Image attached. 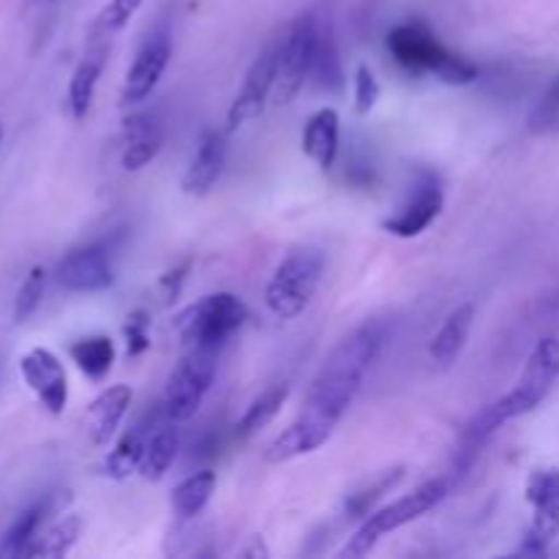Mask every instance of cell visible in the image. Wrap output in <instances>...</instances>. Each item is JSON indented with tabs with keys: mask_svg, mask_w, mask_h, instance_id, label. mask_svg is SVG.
I'll list each match as a JSON object with an SVG mask.
<instances>
[{
	"mask_svg": "<svg viewBox=\"0 0 559 559\" xmlns=\"http://www.w3.org/2000/svg\"><path fill=\"white\" fill-rule=\"evenodd\" d=\"M382 342H385V331H382L380 322H366V325L355 328L344 342L336 344V349L328 355L325 364L311 380L298 418L267 445V462H293V459L306 456V453L317 451L331 440L338 420L353 407L355 396L364 385L366 371L374 364Z\"/></svg>",
	"mask_w": 559,
	"mask_h": 559,
	"instance_id": "cell-1",
	"label": "cell"
},
{
	"mask_svg": "<svg viewBox=\"0 0 559 559\" xmlns=\"http://www.w3.org/2000/svg\"><path fill=\"white\" fill-rule=\"evenodd\" d=\"M388 49L407 74H431L445 85H469L478 80V66L451 52L426 22H404L388 33Z\"/></svg>",
	"mask_w": 559,
	"mask_h": 559,
	"instance_id": "cell-2",
	"label": "cell"
},
{
	"mask_svg": "<svg viewBox=\"0 0 559 559\" xmlns=\"http://www.w3.org/2000/svg\"><path fill=\"white\" fill-rule=\"evenodd\" d=\"M559 380V338L546 336L535 344L530 353L527 366H524L522 377H519L516 388L508 391L506 396L491 402L489 407L480 409L495 429L506 426L508 420L522 418V415L533 413L540 402L551 393V388Z\"/></svg>",
	"mask_w": 559,
	"mask_h": 559,
	"instance_id": "cell-3",
	"label": "cell"
},
{
	"mask_svg": "<svg viewBox=\"0 0 559 559\" xmlns=\"http://www.w3.org/2000/svg\"><path fill=\"white\" fill-rule=\"evenodd\" d=\"M445 497L448 478L426 480V484L418 486L413 495H404L402 500L369 513V516L364 519V524L349 535V540L342 546L338 557H366L377 544H380V538H385L388 533H396L404 524H413L415 519H420L424 513H429L431 508L440 506Z\"/></svg>",
	"mask_w": 559,
	"mask_h": 559,
	"instance_id": "cell-4",
	"label": "cell"
},
{
	"mask_svg": "<svg viewBox=\"0 0 559 559\" xmlns=\"http://www.w3.org/2000/svg\"><path fill=\"white\" fill-rule=\"evenodd\" d=\"M325 273V257L317 249H295L278 262L265 289V306L278 320L304 314Z\"/></svg>",
	"mask_w": 559,
	"mask_h": 559,
	"instance_id": "cell-5",
	"label": "cell"
},
{
	"mask_svg": "<svg viewBox=\"0 0 559 559\" xmlns=\"http://www.w3.org/2000/svg\"><path fill=\"white\" fill-rule=\"evenodd\" d=\"M246 304L233 293L205 295L178 317V336L186 347L218 349L246 322Z\"/></svg>",
	"mask_w": 559,
	"mask_h": 559,
	"instance_id": "cell-6",
	"label": "cell"
},
{
	"mask_svg": "<svg viewBox=\"0 0 559 559\" xmlns=\"http://www.w3.org/2000/svg\"><path fill=\"white\" fill-rule=\"evenodd\" d=\"M216 355L218 349L213 347H186V355L169 374L162 402L164 415L175 424L191 420L202 407L216 377Z\"/></svg>",
	"mask_w": 559,
	"mask_h": 559,
	"instance_id": "cell-7",
	"label": "cell"
},
{
	"mask_svg": "<svg viewBox=\"0 0 559 559\" xmlns=\"http://www.w3.org/2000/svg\"><path fill=\"white\" fill-rule=\"evenodd\" d=\"M320 22L311 11L300 14L298 20L289 25L287 36H284L282 49H278V80H276V96L278 104H289L300 91H304L306 80L314 74L317 60V44H320Z\"/></svg>",
	"mask_w": 559,
	"mask_h": 559,
	"instance_id": "cell-8",
	"label": "cell"
},
{
	"mask_svg": "<svg viewBox=\"0 0 559 559\" xmlns=\"http://www.w3.org/2000/svg\"><path fill=\"white\" fill-rule=\"evenodd\" d=\"M527 502L533 506V524L524 535L519 555L540 557L559 538V469H535L527 478Z\"/></svg>",
	"mask_w": 559,
	"mask_h": 559,
	"instance_id": "cell-9",
	"label": "cell"
},
{
	"mask_svg": "<svg viewBox=\"0 0 559 559\" xmlns=\"http://www.w3.org/2000/svg\"><path fill=\"white\" fill-rule=\"evenodd\" d=\"M278 49L282 44H271L265 52H260V58L251 63V69L246 71L243 85H240L238 96L233 98L227 109V131L240 129L249 120L260 118L262 109H265L267 98L276 91L278 80Z\"/></svg>",
	"mask_w": 559,
	"mask_h": 559,
	"instance_id": "cell-10",
	"label": "cell"
},
{
	"mask_svg": "<svg viewBox=\"0 0 559 559\" xmlns=\"http://www.w3.org/2000/svg\"><path fill=\"white\" fill-rule=\"evenodd\" d=\"M58 284L69 293H102L112 287L115 267L107 243H91L74 249L58 265Z\"/></svg>",
	"mask_w": 559,
	"mask_h": 559,
	"instance_id": "cell-11",
	"label": "cell"
},
{
	"mask_svg": "<svg viewBox=\"0 0 559 559\" xmlns=\"http://www.w3.org/2000/svg\"><path fill=\"white\" fill-rule=\"evenodd\" d=\"M442 205H445V197H442L440 180L426 173L415 183L413 194L399 205V211L382 222V229L396 238H418L435 224V218L442 213Z\"/></svg>",
	"mask_w": 559,
	"mask_h": 559,
	"instance_id": "cell-12",
	"label": "cell"
},
{
	"mask_svg": "<svg viewBox=\"0 0 559 559\" xmlns=\"http://www.w3.org/2000/svg\"><path fill=\"white\" fill-rule=\"evenodd\" d=\"M20 371L25 385L36 393L47 413H63L66 402H69V380H66V369L58 355L44 347H33L20 358Z\"/></svg>",
	"mask_w": 559,
	"mask_h": 559,
	"instance_id": "cell-13",
	"label": "cell"
},
{
	"mask_svg": "<svg viewBox=\"0 0 559 559\" xmlns=\"http://www.w3.org/2000/svg\"><path fill=\"white\" fill-rule=\"evenodd\" d=\"M169 58H173V47H169L167 33H156L147 38L134 55V63L126 71L123 91H120V104H140L156 91L158 80L167 71Z\"/></svg>",
	"mask_w": 559,
	"mask_h": 559,
	"instance_id": "cell-14",
	"label": "cell"
},
{
	"mask_svg": "<svg viewBox=\"0 0 559 559\" xmlns=\"http://www.w3.org/2000/svg\"><path fill=\"white\" fill-rule=\"evenodd\" d=\"M224 162H227V140H224L222 131L207 129L200 136V142H197V151L191 156L189 169H186L183 180H180L186 194L205 197L218 183V178H222Z\"/></svg>",
	"mask_w": 559,
	"mask_h": 559,
	"instance_id": "cell-15",
	"label": "cell"
},
{
	"mask_svg": "<svg viewBox=\"0 0 559 559\" xmlns=\"http://www.w3.org/2000/svg\"><path fill=\"white\" fill-rule=\"evenodd\" d=\"M164 126L156 115H131L123 120V169L136 173L162 153Z\"/></svg>",
	"mask_w": 559,
	"mask_h": 559,
	"instance_id": "cell-16",
	"label": "cell"
},
{
	"mask_svg": "<svg viewBox=\"0 0 559 559\" xmlns=\"http://www.w3.org/2000/svg\"><path fill=\"white\" fill-rule=\"evenodd\" d=\"M131 399H134V393H131L129 385H112L93 399L85 415L93 445H107L112 440L115 429L120 426L123 415L129 413Z\"/></svg>",
	"mask_w": 559,
	"mask_h": 559,
	"instance_id": "cell-17",
	"label": "cell"
},
{
	"mask_svg": "<svg viewBox=\"0 0 559 559\" xmlns=\"http://www.w3.org/2000/svg\"><path fill=\"white\" fill-rule=\"evenodd\" d=\"M300 147L320 169H331L338 156V112L333 107H322L306 120Z\"/></svg>",
	"mask_w": 559,
	"mask_h": 559,
	"instance_id": "cell-18",
	"label": "cell"
},
{
	"mask_svg": "<svg viewBox=\"0 0 559 559\" xmlns=\"http://www.w3.org/2000/svg\"><path fill=\"white\" fill-rule=\"evenodd\" d=\"M173 418H153L151 431H147L145 442V456H142L140 475L145 480H162L167 475V469L173 467L175 456H178L180 437L178 429H175Z\"/></svg>",
	"mask_w": 559,
	"mask_h": 559,
	"instance_id": "cell-19",
	"label": "cell"
},
{
	"mask_svg": "<svg viewBox=\"0 0 559 559\" xmlns=\"http://www.w3.org/2000/svg\"><path fill=\"white\" fill-rule=\"evenodd\" d=\"M473 322H475V306L473 304H464L459 306L456 311L448 314V320L442 322V328L437 331V336L431 338V360H435L440 369H448L459 360L462 355L464 344H467L469 331H473Z\"/></svg>",
	"mask_w": 559,
	"mask_h": 559,
	"instance_id": "cell-20",
	"label": "cell"
},
{
	"mask_svg": "<svg viewBox=\"0 0 559 559\" xmlns=\"http://www.w3.org/2000/svg\"><path fill=\"white\" fill-rule=\"evenodd\" d=\"M55 508H58L55 497H47V500H41V502H36V506L27 508L22 516H16V522L5 530L3 540H0V559L27 557L33 540L38 538L44 522H47V516L55 511Z\"/></svg>",
	"mask_w": 559,
	"mask_h": 559,
	"instance_id": "cell-21",
	"label": "cell"
},
{
	"mask_svg": "<svg viewBox=\"0 0 559 559\" xmlns=\"http://www.w3.org/2000/svg\"><path fill=\"white\" fill-rule=\"evenodd\" d=\"M104 63H107V47L96 44L85 52V58L80 60V66L74 69L69 82V109L74 115V120H85L87 109L93 104V93H96V82L102 76Z\"/></svg>",
	"mask_w": 559,
	"mask_h": 559,
	"instance_id": "cell-22",
	"label": "cell"
},
{
	"mask_svg": "<svg viewBox=\"0 0 559 559\" xmlns=\"http://www.w3.org/2000/svg\"><path fill=\"white\" fill-rule=\"evenodd\" d=\"M213 491H216V473L213 469H200V473L189 475L180 480L173 489V511L180 522H191L205 511L211 502Z\"/></svg>",
	"mask_w": 559,
	"mask_h": 559,
	"instance_id": "cell-23",
	"label": "cell"
},
{
	"mask_svg": "<svg viewBox=\"0 0 559 559\" xmlns=\"http://www.w3.org/2000/svg\"><path fill=\"white\" fill-rule=\"evenodd\" d=\"M151 424H153V420H151ZM147 431H151V426L136 424L134 429H129L123 437H120L118 445H115V451L109 453L107 462H104V469H107L109 478L126 480L129 475L140 473L142 456H145Z\"/></svg>",
	"mask_w": 559,
	"mask_h": 559,
	"instance_id": "cell-24",
	"label": "cell"
},
{
	"mask_svg": "<svg viewBox=\"0 0 559 559\" xmlns=\"http://www.w3.org/2000/svg\"><path fill=\"white\" fill-rule=\"evenodd\" d=\"M69 355L82 374L91 380H104L115 364V342L109 336H87L71 344Z\"/></svg>",
	"mask_w": 559,
	"mask_h": 559,
	"instance_id": "cell-25",
	"label": "cell"
},
{
	"mask_svg": "<svg viewBox=\"0 0 559 559\" xmlns=\"http://www.w3.org/2000/svg\"><path fill=\"white\" fill-rule=\"evenodd\" d=\"M80 533H82V519L80 516L60 519V522H55L49 530L38 533V538L33 540L27 557H44V559L66 557L71 549H74Z\"/></svg>",
	"mask_w": 559,
	"mask_h": 559,
	"instance_id": "cell-26",
	"label": "cell"
},
{
	"mask_svg": "<svg viewBox=\"0 0 559 559\" xmlns=\"http://www.w3.org/2000/svg\"><path fill=\"white\" fill-rule=\"evenodd\" d=\"M287 396H289L287 385L267 388L265 393H260V396L249 404V409L243 413V418L238 420V437L249 440L251 435H257L260 429H265V426L276 418L278 409L284 407Z\"/></svg>",
	"mask_w": 559,
	"mask_h": 559,
	"instance_id": "cell-27",
	"label": "cell"
},
{
	"mask_svg": "<svg viewBox=\"0 0 559 559\" xmlns=\"http://www.w3.org/2000/svg\"><path fill=\"white\" fill-rule=\"evenodd\" d=\"M530 131L533 134H557L559 131V74L535 104L533 115H530Z\"/></svg>",
	"mask_w": 559,
	"mask_h": 559,
	"instance_id": "cell-28",
	"label": "cell"
},
{
	"mask_svg": "<svg viewBox=\"0 0 559 559\" xmlns=\"http://www.w3.org/2000/svg\"><path fill=\"white\" fill-rule=\"evenodd\" d=\"M44 287H47V271L36 265L25 276V282H22L20 293H16L14 322H25L27 317H31L33 311L38 309V304H41V298H44Z\"/></svg>",
	"mask_w": 559,
	"mask_h": 559,
	"instance_id": "cell-29",
	"label": "cell"
},
{
	"mask_svg": "<svg viewBox=\"0 0 559 559\" xmlns=\"http://www.w3.org/2000/svg\"><path fill=\"white\" fill-rule=\"evenodd\" d=\"M402 475H404V469H391V473H388L385 478L377 480V484L371 486V489H364V491H358V495L349 497L347 506H344L347 516L349 519H366V516H369L371 506H374V502L380 500V497L385 495V491H391L393 486H396L399 480H402Z\"/></svg>",
	"mask_w": 559,
	"mask_h": 559,
	"instance_id": "cell-30",
	"label": "cell"
},
{
	"mask_svg": "<svg viewBox=\"0 0 559 559\" xmlns=\"http://www.w3.org/2000/svg\"><path fill=\"white\" fill-rule=\"evenodd\" d=\"M314 74L320 76L322 85H331V87L342 85V74H338L336 47H333L331 33H322L320 31V44H317V60H314Z\"/></svg>",
	"mask_w": 559,
	"mask_h": 559,
	"instance_id": "cell-31",
	"label": "cell"
},
{
	"mask_svg": "<svg viewBox=\"0 0 559 559\" xmlns=\"http://www.w3.org/2000/svg\"><path fill=\"white\" fill-rule=\"evenodd\" d=\"M377 98H380V82H377L374 71L369 66H358V74H355V107H358V112L369 115Z\"/></svg>",
	"mask_w": 559,
	"mask_h": 559,
	"instance_id": "cell-32",
	"label": "cell"
},
{
	"mask_svg": "<svg viewBox=\"0 0 559 559\" xmlns=\"http://www.w3.org/2000/svg\"><path fill=\"white\" fill-rule=\"evenodd\" d=\"M147 314L145 311H134V314L129 317V322L123 325V333H126V353H129V358H140L142 353H145L147 347H151V336H147Z\"/></svg>",
	"mask_w": 559,
	"mask_h": 559,
	"instance_id": "cell-33",
	"label": "cell"
},
{
	"mask_svg": "<svg viewBox=\"0 0 559 559\" xmlns=\"http://www.w3.org/2000/svg\"><path fill=\"white\" fill-rule=\"evenodd\" d=\"M140 5L142 0H109V5L98 16V27L102 31H120L123 25H129Z\"/></svg>",
	"mask_w": 559,
	"mask_h": 559,
	"instance_id": "cell-34",
	"label": "cell"
},
{
	"mask_svg": "<svg viewBox=\"0 0 559 559\" xmlns=\"http://www.w3.org/2000/svg\"><path fill=\"white\" fill-rule=\"evenodd\" d=\"M267 555H271V551H267L265 546H262L260 538H254V544H251L249 549L240 551V557H267Z\"/></svg>",
	"mask_w": 559,
	"mask_h": 559,
	"instance_id": "cell-35",
	"label": "cell"
},
{
	"mask_svg": "<svg viewBox=\"0 0 559 559\" xmlns=\"http://www.w3.org/2000/svg\"><path fill=\"white\" fill-rule=\"evenodd\" d=\"M0 142H3V123H0Z\"/></svg>",
	"mask_w": 559,
	"mask_h": 559,
	"instance_id": "cell-36",
	"label": "cell"
}]
</instances>
